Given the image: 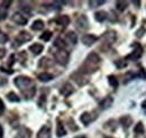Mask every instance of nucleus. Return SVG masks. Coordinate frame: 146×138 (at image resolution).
<instances>
[{
	"label": "nucleus",
	"instance_id": "f257e3e1",
	"mask_svg": "<svg viewBox=\"0 0 146 138\" xmlns=\"http://www.w3.org/2000/svg\"><path fill=\"white\" fill-rule=\"evenodd\" d=\"M15 86H17L18 89H20L24 93V96L29 99V98H33L35 92H36V88L33 84V81L31 78L28 76H25V75H19L15 79Z\"/></svg>",
	"mask_w": 146,
	"mask_h": 138
},
{
	"label": "nucleus",
	"instance_id": "f03ea898",
	"mask_svg": "<svg viewBox=\"0 0 146 138\" xmlns=\"http://www.w3.org/2000/svg\"><path fill=\"white\" fill-rule=\"evenodd\" d=\"M100 63H101L100 56L94 52L90 53V54L87 56L86 61L83 62L82 66L80 68V72H81V73H87V74L93 73V72H96V71L98 70Z\"/></svg>",
	"mask_w": 146,
	"mask_h": 138
},
{
	"label": "nucleus",
	"instance_id": "7ed1b4c3",
	"mask_svg": "<svg viewBox=\"0 0 146 138\" xmlns=\"http://www.w3.org/2000/svg\"><path fill=\"white\" fill-rule=\"evenodd\" d=\"M55 61L61 64V65H66L69 62V52H66L65 50H58L54 54Z\"/></svg>",
	"mask_w": 146,
	"mask_h": 138
},
{
	"label": "nucleus",
	"instance_id": "20e7f679",
	"mask_svg": "<svg viewBox=\"0 0 146 138\" xmlns=\"http://www.w3.org/2000/svg\"><path fill=\"white\" fill-rule=\"evenodd\" d=\"M135 48L134 51L130 53L129 55H127V60H131V61H136L138 58H141V56L143 55V47L139 45V44H134L133 45Z\"/></svg>",
	"mask_w": 146,
	"mask_h": 138
},
{
	"label": "nucleus",
	"instance_id": "39448f33",
	"mask_svg": "<svg viewBox=\"0 0 146 138\" xmlns=\"http://www.w3.org/2000/svg\"><path fill=\"white\" fill-rule=\"evenodd\" d=\"M31 39H32V35L28 32H20L16 37V43H17V45H21L26 42H29Z\"/></svg>",
	"mask_w": 146,
	"mask_h": 138
},
{
	"label": "nucleus",
	"instance_id": "423d86ee",
	"mask_svg": "<svg viewBox=\"0 0 146 138\" xmlns=\"http://www.w3.org/2000/svg\"><path fill=\"white\" fill-rule=\"evenodd\" d=\"M13 21L15 23V24H17L19 26H24V25H26L27 24V21H28V19L25 17L21 13H15L14 15H13Z\"/></svg>",
	"mask_w": 146,
	"mask_h": 138
},
{
	"label": "nucleus",
	"instance_id": "0eeeda50",
	"mask_svg": "<svg viewBox=\"0 0 146 138\" xmlns=\"http://www.w3.org/2000/svg\"><path fill=\"white\" fill-rule=\"evenodd\" d=\"M75 26H76L79 29H81V31L87 29V28L89 27L88 18L86 17V16H80V17L76 19V21H75Z\"/></svg>",
	"mask_w": 146,
	"mask_h": 138
},
{
	"label": "nucleus",
	"instance_id": "6e6552de",
	"mask_svg": "<svg viewBox=\"0 0 146 138\" xmlns=\"http://www.w3.org/2000/svg\"><path fill=\"white\" fill-rule=\"evenodd\" d=\"M81 40H82V43H83L84 45H87V46H91V45H93V44L98 40V37L94 36V35L87 34V35H83V36H82Z\"/></svg>",
	"mask_w": 146,
	"mask_h": 138
},
{
	"label": "nucleus",
	"instance_id": "1a4fd4ad",
	"mask_svg": "<svg viewBox=\"0 0 146 138\" xmlns=\"http://www.w3.org/2000/svg\"><path fill=\"white\" fill-rule=\"evenodd\" d=\"M37 138H51V128L48 126H43L37 134Z\"/></svg>",
	"mask_w": 146,
	"mask_h": 138
},
{
	"label": "nucleus",
	"instance_id": "9d476101",
	"mask_svg": "<svg viewBox=\"0 0 146 138\" xmlns=\"http://www.w3.org/2000/svg\"><path fill=\"white\" fill-rule=\"evenodd\" d=\"M112 102H113V99L108 96V97H106V98L99 104V107H100L101 110H106V109H109L110 107L112 105Z\"/></svg>",
	"mask_w": 146,
	"mask_h": 138
},
{
	"label": "nucleus",
	"instance_id": "9b49d317",
	"mask_svg": "<svg viewBox=\"0 0 146 138\" xmlns=\"http://www.w3.org/2000/svg\"><path fill=\"white\" fill-rule=\"evenodd\" d=\"M31 137H32V131L28 128L23 127V128L19 129V131L17 133V135H16L15 138H31Z\"/></svg>",
	"mask_w": 146,
	"mask_h": 138
},
{
	"label": "nucleus",
	"instance_id": "f8f14e48",
	"mask_svg": "<svg viewBox=\"0 0 146 138\" xmlns=\"http://www.w3.org/2000/svg\"><path fill=\"white\" fill-rule=\"evenodd\" d=\"M56 24L57 25H61L63 27H66L69 24H70V17L66 16V15H63V16H60V17L56 18Z\"/></svg>",
	"mask_w": 146,
	"mask_h": 138
},
{
	"label": "nucleus",
	"instance_id": "ddd939ff",
	"mask_svg": "<svg viewBox=\"0 0 146 138\" xmlns=\"http://www.w3.org/2000/svg\"><path fill=\"white\" fill-rule=\"evenodd\" d=\"M43 50H44V46L42 45V44H33V45H31L29 46V51L33 53L34 55H38V54H40V53L43 52Z\"/></svg>",
	"mask_w": 146,
	"mask_h": 138
},
{
	"label": "nucleus",
	"instance_id": "4468645a",
	"mask_svg": "<svg viewBox=\"0 0 146 138\" xmlns=\"http://www.w3.org/2000/svg\"><path fill=\"white\" fill-rule=\"evenodd\" d=\"M65 135H66V130L64 128V125L61 121H58L57 122V127H56V136L58 138H61V137H64Z\"/></svg>",
	"mask_w": 146,
	"mask_h": 138
},
{
	"label": "nucleus",
	"instance_id": "2eb2a0df",
	"mask_svg": "<svg viewBox=\"0 0 146 138\" xmlns=\"http://www.w3.org/2000/svg\"><path fill=\"white\" fill-rule=\"evenodd\" d=\"M119 122L121 123V126H123V127L128 128V127H129V126L133 123V119H131V117H130V116L125 115V116H123V117L119 119Z\"/></svg>",
	"mask_w": 146,
	"mask_h": 138
},
{
	"label": "nucleus",
	"instance_id": "dca6fc26",
	"mask_svg": "<svg viewBox=\"0 0 146 138\" xmlns=\"http://www.w3.org/2000/svg\"><path fill=\"white\" fill-rule=\"evenodd\" d=\"M94 18H96V20H97V21L102 23V21H105V20L108 18V15H107V13H106V11L100 10V11H97V13L94 14Z\"/></svg>",
	"mask_w": 146,
	"mask_h": 138
},
{
	"label": "nucleus",
	"instance_id": "f3484780",
	"mask_svg": "<svg viewBox=\"0 0 146 138\" xmlns=\"http://www.w3.org/2000/svg\"><path fill=\"white\" fill-rule=\"evenodd\" d=\"M80 120H81V122H82L84 126H88L92 120L91 115H90L89 112H83V113L81 115V117H80Z\"/></svg>",
	"mask_w": 146,
	"mask_h": 138
},
{
	"label": "nucleus",
	"instance_id": "a211bd4d",
	"mask_svg": "<svg viewBox=\"0 0 146 138\" xmlns=\"http://www.w3.org/2000/svg\"><path fill=\"white\" fill-rule=\"evenodd\" d=\"M72 92H73V88H72V86L69 84V83H65L64 86H62V89H61V93H62L63 96H65V97L70 96Z\"/></svg>",
	"mask_w": 146,
	"mask_h": 138
},
{
	"label": "nucleus",
	"instance_id": "6ab92c4d",
	"mask_svg": "<svg viewBox=\"0 0 146 138\" xmlns=\"http://www.w3.org/2000/svg\"><path fill=\"white\" fill-rule=\"evenodd\" d=\"M53 79V75L52 74H50V73H40V74H38V80L40 81V82H48V81H51Z\"/></svg>",
	"mask_w": 146,
	"mask_h": 138
},
{
	"label": "nucleus",
	"instance_id": "aec40b11",
	"mask_svg": "<svg viewBox=\"0 0 146 138\" xmlns=\"http://www.w3.org/2000/svg\"><path fill=\"white\" fill-rule=\"evenodd\" d=\"M134 131H135V134L136 135H143L144 133H145V128H144V125H143V122H137L136 123V126L134 127Z\"/></svg>",
	"mask_w": 146,
	"mask_h": 138
},
{
	"label": "nucleus",
	"instance_id": "412c9836",
	"mask_svg": "<svg viewBox=\"0 0 146 138\" xmlns=\"http://www.w3.org/2000/svg\"><path fill=\"white\" fill-rule=\"evenodd\" d=\"M65 37H66V40H68L69 43H71L72 45L76 44V42H78V37H76V34H75L74 32H69Z\"/></svg>",
	"mask_w": 146,
	"mask_h": 138
},
{
	"label": "nucleus",
	"instance_id": "4be33fe9",
	"mask_svg": "<svg viewBox=\"0 0 146 138\" xmlns=\"http://www.w3.org/2000/svg\"><path fill=\"white\" fill-rule=\"evenodd\" d=\"M43 28H44V21L40 20V19H37L32 24V29L33 31H40Z\"/></svg>",
	"mask_w": 146,
	"mask_h": 138
},
{
	"label": "nucleus",
	"instance_id": "5701e85b",
	"mask_svg": "<svg viewBox=\"0 0 146 138\" xmlns=\"http://www.w3.org/2000/svg\"><path fill=\"white\" fill-rule=\"evenodd\" d=\"M7 99H8L9 101H11V102H19V101H20V98H19L15 92H9V93L7 94Z\"/></svg>",
	"mask_w": 146,
	"mask_h": 138
},
{
	"label": "nucleus",
	"instance_id": "b1692460",
	"mask_svg": "<svg viewBox=\"0 0 146 138\" xmlns=\"http://www.w3.org/2000/svg\"><path fill=\"white\" fill-rule=\"evenodd\" d=\"M54 46L55 47H57L58 50H64L65 46H66V44L64 43V40H63L62 38H56V39H55Z\"/></svg>",
	"mask_w": 146,
	"mask_h": 138
},
{
	"label": "nucleus",
	"instance_id": "393cba45",
	"mask_svg": "<svg viewBox=\"0 0 146 138\" xmlns=\"http://www.w3.org/2000/svg\"><path fill=\"white\" fill-rule=\"evenodd\" d=\"M128 6L127 1H117L116 2V8L119 10V11H124Z\"/></svg>",
	"mask_w": 146,
	"mask_h": 138
},
{
	"label": "nucleus",
	"instance_id": "a878e982",
	"mask_svg": "<svg viewBox=\"0 0 146 138\" xmlns=\"http://www.w3.org/2000/svg\"><path fill=\"white\" fill-rule=\"evenodd\" d=\"M108 82H109V84L112 88H117L118 86V80H117V78L115 75H109L108 76Z\"/></svg>",
	"mask_w": 146,
	"mask_h": 138
},
{
	"label": "nucleus",
	"instance_id": "bb28decb",
	"mask_svg": "<svg viewBox=\"0 0 146 138\" xmlns=\"http://www.w3.org/2000/svg\"><path fill=\"white\" fill-rule=\"evenodd\" d=\"M51 37H52V33H51L50 31H46V32H44L43 34L39 36V38H40L42 40H45V42H48V40L51 39Z\"/></svg>",
	"mask_w": 146,
	"mask_h": 138
},
{
	"label": "nucleus",
	"instance_id": "cd10ccee",
	"mask_svg": "<svg viewBox=\"0 0 146 138\" xmlns=\"http://www.w3.org/2000/svg\"><path fill=\"white\" fill-rule=\"evenodd\" d=\"M104 3H105L104 0H91V1H89V6H90L91 8H96V7L101 6V5H104Z\"/></svg>",
	"mask_w": 146,
	"mask_h": 138
},
{
	"label": "nucleus",
	"instance_id": "c85d7f7f",
	"mask_svg": "<svg viewBox=\"0 0 146 138\" xmlns=\"http://www.w3.org/2000/svg\"><path fill=\"white\" fill-rule=\"evenodd\" d=\"M7 18V11L3 7H0V20H5Z\"/></svg>",
	"mask_w": 146,
	"mask_h": 138
},
{
	"label": "nucleus",
	"instance_id": "c756f323",
	"mask_svg": "<svg viewBox=\"0 0 146 138\" xmlns=\"http://www.w3.org/2000/svg\"><path fill=\"white\" fill-rule=\"evenodd\" d=\"M8 42V36L0 32V44H6Z\"/></svg>",
	"mask_w": 146,
	"mask_h": 138
},
{
	"label": "nucleus",
	"instance_id": "7c9ffc66",
	"mask_svg": "<svg viewBox=\"0 0 146 138\" xmlns=\"http://www.w3.org/2000/svg\"><path fill=\"white\" fill-rule=\"evenodd\" d=\"M145 32H146L145 28H143V27H142L139 31H137V32H136V36H137V37H142V36H144Z\"/></svg>",
	"mask_w": 146,
	"mask_h": 138
},
{
	"label": "nucleus",
	"instance_id": "2f4dec72",
	"mask_svg": "<svg viewBox=\"0 0 146 138\" xmlns=\"http://www.w3.org/2000/svg\"><path fill=\"white\" fill-rule=\"evenodd\" d=\"M3 111H5V104L2 102V100L0 99V116L3 113Z\"/></svg>",
	"mask_w": 146,
	"mask_h": 138
},
{
	"label": "nucleus",
	"instance_id": "473e14b6",
	"mask_svg": "<svg viewBox=\"0 0 146 138\" xmlns=\"http://www.w3.org/2000/svg\"><path fill=\"white\" fill-rule=\"evenodd\" d=\"M6 83H7V79L0 76V86H3V84H6Z\"/></svg>",
	"mask_w": 146,
	"mask_h": 138
},
{
	"label": "nucleus",
	"instance_id": "72a5a7b5",
	"mask_svg": "<svg viewBox=\"0 0 146 138\" xmlns=\"http://www.w3.org/2000/svg\"><path fill=\"white\" fill-rule=\"evenodd\" d=\"M6 52H7V51H6L5 48H0V58H2V57L6 55Z\"/></svg>",
	"mask_w": 146,
	"mask_h": 138
},
{
	"label": "nucleus",
	"instance_id": "f704fd0d",
	"mask_svg": "<svg viewBox=\"0 0 146 138\" xmlns=\"http://www.w3.org/2000/svg\"><path fill=\"white\" fill-rule=\"evenodd\" d=\"M3 136V129H2V127L0 126V138H2Z\"/></svg>",
	"mask_w": 146,
	"mask_h": 138
},
{
	"label": "nucleus",
	"instance_id": "c9c22d12",
	"mask_svg": "<svg viewBox=\"0 0 146 138\" xmlns=\"http://www.w3.org/2000/svg\"><path fill=\"white\" fill-rule=\"evenodd\" d=\"M2 5H3V6H9V5H11V1H6V2H2Z\"/></svg>",
	"mask_w": 146,
	"mask_h": 138
},
{
	"label": "nucleus",
	"instance_id": "e433bc0d",
	"mask_svg": "<svg viewBox=\"0 0 146 138\" xmlns=\"http://www.w3.org/2000/svg\"><path fill=\"white\" fill-rule=\"evenodd\" d=\"M142 108H143V109H144V110L146 111V100L144 101V102H143V104H142Z\"/></svg>",
	"mask_w": 146,
	"mask_h": 138
}]
</instances>
